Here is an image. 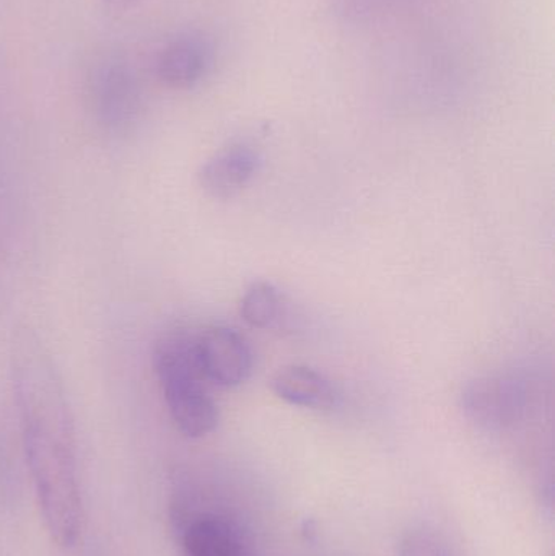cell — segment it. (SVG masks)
Listing matches in <instances>:
<instances>
[{
  "label": "cell",
  "mask_w": 555,
  "mask_h": 556,
  "mask_svg": "<svg viewBox=\"0 0 555 556\" xmlns=\"http://www.w3.org/2000/svg\"><path fill=\"white\" fill-rule=\"evenodd\" d=\"M462 402L466 415L479 427L502 430L525 417L530 405V388L520 376H484L466 386Z\"/></svg>",
  "instance_id": "4"
},
{
  "label": "cell",
  "mask_w": 555,
  "mask_h": 556,
  "mask_svg": "<svg viewBox=\"0 0 555 556\" xmlns=\"http://www.w3.org/2000/svg\"><path fill=\"white\" fill-rule=\"evenodd\" d=\"M403 556H458L455 554L445 539L437 535L436 532L420 531L411 532L404 539L403 547H401Z\"/></svg>",
  "instance_id": "11"
},
{
  "label": "cell",
  "mask_w": 555,
  "mask_h": 556,
  "mask_svg": "<svg viewBox=\"0 0 555 556\" xmlns=\"http://www.w3.org/2000/svg\"><path fill=\"white\" fill-rule=\"evenodd\" d=\"M280 313H282V298L277 288L267 281H254L241 298V317L254 329L273 327L279 320Z\"/></svg>",
  "instance_id": "10"
},
{
  "label": "cell",
  "mask_w": 555,
  "mask_h": 556,
  "mask_svg": "<svg viewBox=\"0 0 555 556\" xmlns=\"http://www.w3.org/2000/svg\"><path fill=\"white\" fill-rule=\"evenodd\" d=\"M10 376L26 463L46 529L55 544L72 547L84 522L74 418L54 358L31 327L20 326L13 332Z\"/></svg>",
  "instance_id": "1"
},
{
  "label": "cell",
  "mask_w": 555,
  "mask_h": 556,
  "mask_svg": "<svg viewBox=\"0 0 555 556\" xmlns=\"http://www.w3.org/2000/svg\"><path fill=\"white\" fill-rule=\"evenodd\" d=\"M260 156L243 143L225 147L199 169V186L212 199L227 201L240 194L256 175Z\"/></svg>",
  "instance_id": "7"
},
{
  "label": "cell",
  "mask_w": 555,
  "mask_h": 556,
  "mask_svg": "<svg viewBox=\"0 0 555 556\" xmlns=\"http://www.w3.org/2000/svg\"><path fill=\"white\" fill-rule=\"evenodd\" d=\"M185 556H254L243 529L227 516L201 513L182 529Z\"/></svg>",
  "instance_id": "8"
},
{
  "label": "cell",
  "mask_w": 555,
  "mask_h": 556,
  "mask_svg": "<svg viewBox=\"0 0 555 556\" xmlns=\"http://www.w3.org/2000/svg\"><path fill=\"white\" fill-rule=\"evenodd\" d=\"M195 358L209 384L237 388L253 371V353L247 340L230 327L207 326L194 333Z\"/></svg>",
  "instance_id": "5"
},
{
  "label": "cell",
  "mask_w": 555,
  "mask_h": 556,
  "mask_svg": "<svg viewBox=\"0 0 555 556\" xmlns=\"http://www.w3.org/2000/svg\"><path fill=\"white\" fill-rule=\"evenodd\" d=\"M87 101L94 123L111 136H126L142 114V88L119 55L98 59L87 75Z\"/></svg>",
  "instance_id": "3"
},
{
  "label": "cell",
  "mask_w": 555,
  "mask_h": 556,
  "mask_svg": "<svg viewBox=\"0 0 555 556\" xmlns=\"http://www.w3.org/2000/svg\"><path fill=\"white\" fill-rule=\"evenodd\" d=\"M214 51L198 33H185L166 42L156 58V77L169 88L188 90L211 71Z\"/></svg>",
  "instance_id": "6"
},
{
  "label": "cell",
  "mask_w": 555,
  "mask_h": 556,
  "mask_svg": "<svg viewBox=\"0 0 555 556\" xmlns=\"http://www.w3.org/2000/svg\"><path fill=\"white\" fill-rule=\"evenodd\" d=\"M152 363L163 401L179 433L191 440L211 434L218 425V408L195 358L194 333L175 330L160 337Z\"/></svg>",
  "instance_id": "2"
},
{
  "label": "cell",
  "mask_w": 555,
  "mask_h": 556,
  "mask_svg": "<svg viewBox=\"0 0 555 556\" xmlns=\"http://www.w3.org/2000/svg\"><path fill=\"white\" fill-rule=\"evenodd\" d=\"M277 397L297 407L329 410L338 402L332 382L308 366L292 365L277 371L273 379Z\"/></svg>",
  "instance_id": "9"
},
{
  "label": "cell",
  "mask_w": 555,
  "mask_h": 556,
  "mask_svg": "<svg viewBox=\"0 0 555 556\" xmlns=\"http://www.w3.org/2000/svg\"><path fill=\"white\" fill-rule=\"evenodd\" d=\"M101 2H103L104 9L110 10V12L121 13L136 5L140 0H101Z\"/></svg>",
  "instance_id": "12"
}]
</instances>
